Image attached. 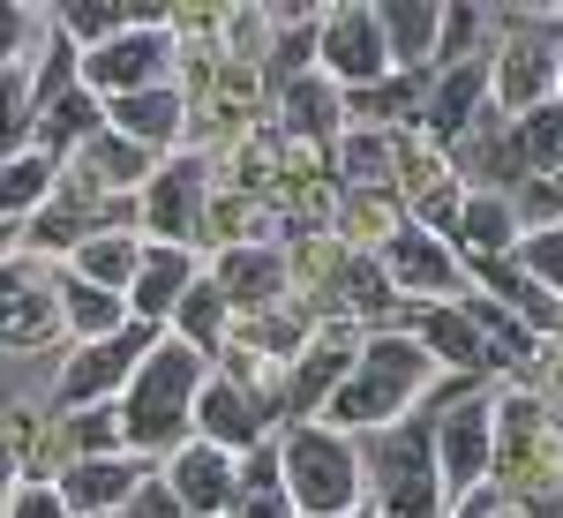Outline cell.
Listing matches in <instances>:
<instances>
[{"mask_svg": "<svg viewBox=\"0 0 563 518\" xmlns=\"http://www.w3.org/2000/svg\"><path fill=\"white\" fill-rule=\"evenodd\" d=\"M211 384V353L180 339H158L143 353V368L121 390V436H129V459H174L180 443H196V398Z\"/></svg>", "mask_w": 563, "mask_h": 518, "instance_id": "obj_1", "label": "cell"}, {"mask_svg": "<svg viewBox=\"0 0 563 518\" xmlns=\"http://www.w3.org/2000/svg\"><path fill=\"white\" fill-rule=\"evenodd\" d=\"M278 481H286V504L301 518H346V511H361V488H368L353 436L331 429V421H294L286 429Z\"/></svg>", "mask_w": 563, "mask_h": 518, "instance_id": "obj_2", "label": "cell"}, {"mask_svg": "<svg viewBox=\"0 0 563 518\" xmlns=\"http://www.w3.org/2000/svg\"><path fill=\"white\" fill-rule=\"evenodd\" d=\"M435 361L421 339H398V331H384V339L361 345V361H353V376L339 384V398H331V429H390L421 390H429Z\"/></svg>", "mask_w": 563, "mask_h": 518, "instance_id": "obj_3", "label": "cell"}, {"mask_svg": "<svg viewBox=\"0 0 563 518\" xmlns=\"http://www.w3.org/2000/svg\"><path fill=\"white\" fill-rule=\"evenodd\" d=\"M174 60H180V45H174V31H166V23H135V31H121L113 45L84 53V90H90V98L166 90V84H174Z\"/></svg>", "mask_w": 563, "mask_h": 518, "instance_id": "obj_4", "label": "cell"}, {"mask_svg": "<svg viewBox=\"0 0 563 518\" xmlns=\"http://www.w3.org/2000/svg\"><path fill=\"white\" fill-rule=\"evenodd\" d=\"M376 496H384V518H443L435 429H384V443H376Z\"/></svg>", "mask_w": 563, "mask_h": 518, "instance_id": "obj_5", "label": "cell"}, {"mask_svg": "<svg viewBox=\"0 0 563 518\" xmlns=\"http://www.w3.org/2000/svg\"><path fill=\"white\" fill-rule=\"evenodd\" d=\"M316 60H323V76H331L339 90L384 84L390 45H384V23H376V8H368V0H346V8H331V15L316 23Z\"/></svg>", "mask_w": 563, "mask_h": 518, "instance_id": "obj_6", "label": "cell"}, {"mask_svg": "<svg viewBox=\"0 0 563 518\" xmlns=\"http://www.w3.org/2000/svg\"><path fill=\"white\" fill-rule=\"evenodd\" d=\"M158 345V323H129L98 345H76V361L60 368V414H84V406H106L113 390H129V376L143 368V353Z\"/></svg>", "mask_w": 563, "mask_h": 518, "instance_id": "obj_7", "label": "cell"}, {"mask_svg": "<svg viewBox=\"0 0 563 518\" xmlns=\"http://www.w3.org/2000/svg\"><path fill=\"white\" fill-rule=\"evenodd\" d=\"M488 76H496V98H504L511 121L533 113V106H549V98H556V31L511 23L504 53H488Z\"/></svg>", "mask_w": 563, "mask_h": 518, "instance_id": "obj_8", "label": "cell"}, {"mask_svg": "<svg viewBox=\"0 0 563 518\" xmlns=\"http://www.w3.org/2000/svg\"><path fill=\"white\" fill-rule=\"evenodd\" d=\"M435 474H443V496H474L481 474H488V459H496V421H488V406L466 398V406H451V414H435Z\"/></svg>", "mask_w": 563, "mask_h": 518, "instance_id": "obj_9", "label": "cell"}, {"mask_svg": "<svg viewBox=\"0 0 563 518\" xmlns=\"http://www.w3.org/2000/svg\"><path fill=\"white\" fill-rule=\"evenodd\" d=\"M166 488L180 496V511H188V518H233V511H241V466H233L218 443H203V436L174 451Z\"/></svg>", "mask_w": 563, "mask_h": 518, "instance_id": "obj_10", "label": "cell"}, {"mask_svg": "<svg viewBox=\"0 0 563 518\" xmlns=\"http://www.w3.org/2000/svg\"><path fill=\"white\" fill-rule=\"evenodd\" d=\"M60 504L76 518H113V511H129L135 504V488H143V459H76V466H60Z\"/></svg>", "mask_w": 563, "mask_h": 518, "instance_id": "obj_11", "label": "cell"}, {"mask_svg": "<svg viewBox=\"0 0 563 518\" xmlns=\"http://www.w3.org/2000/svg\"><path fill=\"white\" fill-rule=\"evenodd\" d=\"M60 331V286L31 263H0V345H45Z\"/></svg>", "mask_w": 563, "mask_h": 518, "instance_id": "obj_12", "label": "cell"}, {"mask_svg": "<svg viewBox=\"0 0 563 518\" xmlns=\"http://www.w3.org/2000/svg\"><path fill=\"white\" fill-rule=\"evenodd\" d=\"M384 278L406 294H459V256L429 225H390L384 233Z\"/></svg>", "mask_w": 563, "mask_h": 518, "instance_id": "obj_13", "label": "cell"}, {"mask_svg": "<svg viewBox=\"0 0 563 518\" xmlns=\"http://www.w3.org/2000/svg\"><path fill=\"white\" fill-rule=\"evenodd\" d=\"M488 90H496V76H488V53H474V60H451L443 76L429 84V106H421V129L443 135V143H459V135L481 121V106H488Z\"/></svg>", "mask_w": 563, "mask_h": 518, "instance_id": "obj_14", "label": "cell"}, {"mask_svg": "<svg viewBox=\"0 0 563 518\" xmlns=\"http://www.w3.org/2000/svg\"><path fill=\"white\" fill-rule=\"evenodd\" d=\"M143 225L166 233L174 249L188 233H203V158H174V166L143 188Z\"/></svg>", "mask_w": 563, "mask_h": 518, "instance_id": "obj_15", "label": "cell"}, {"mask_svg": "<svg viewBox=\"0 0 563 518\" xmlns=\"http://www.w3.org/2000/svg\"><path fill=\"white\" fill-rule=\"evenodd\" d=\"M188 286H196V256L174 249V241H143V271H135V286H129V316L135 323H174Z\"/></svg>", "mask_w": 563, "mask_h": 518, "instance_id": "obj_16", "label": "cell"}, {"mask_svg": "<svg viewBox=\"0 0 563 518\" xmlns=\"http://www.w3.org/2000/svg\"><path fill=\"white\" fill-rule=\"evenodd\" d=\"M196 429H203V443H218L225 459H233V451H256L263 443V406L249 398V384L211 376L203 398H196Z\"/></svg>", "mask_w": 563, "mask_h": 518, "instance_id": "obj_17", "label": "cell"}, {"mask_svg": "<svg viewBox=\"0 0 563 518\" xmlns=\"http://www.w3.org/2000/svg\"><path fill=\"white\" fill-rule=\"evenodd\" d=\"M376 23H384V45H390L398 76H421L435 60V38H443V8L435 0H384Z\"/></svg>", "mask_w": 563, "mask_h": 518, "instance_id": "obj_18", "label": "cell"}, {"mask_svg": "<svg viewBox=\"0 0 563 518\" xmlns=\"http://www.w3.org/2000/svg\"><path fill=\"white\" fill-rule=\"evenodd\" d=\"M421 345H429V361L443 368H466V376H481V368H496V345L481 339V323L466 316V301H435L429 316H421Z\"/></svg>", "mask_w": 563, "mask_h": 518, "instance_id": "obj_19", "label": "cell"}, {"mask_svg": "<svg viewBox=\"0 0 563 518\" xmlns=\"http://www.w3.org/2000/svg\"><path fill=\"white\" fill-rule=\"evenodd\" d=\"M180 90L166 84V90H135V98H106V129L113 135H129L135 151H166L180 135Z\"/></svg>", "mask_w": 563, "mask_h": 518, "instance_id": "obj_20", "label": "cell"}, {"mask_svg": "<svg viewBox=\"0 0 563 518\" xmlns=\"http://www.w3.org/2000/svg\"><path fill=\"white\" fill-rule=\"evenodd\" d=\"M451 241H459L474 263L519 256V211H511V196H504V188H481V196H466V218H459V233H451Z\"/></svg>", "mask_w": 563, "mask_h": 518, "instance_id": "obj_21", "label": "cell"}, {"mask_svg": "<svg viewBox=\"0 0 563 518\" xmlns=\"http://www.w3.org/2000/svg\"><path fill=\"white\" fill-rule=\"evenodd\" d=\"M353 361H361V353L346 345V331L308 339L301 361H294V406H301V414H308V406H331V398H339V384L353 376Z\"/></svg>", "mask_w": 563, "mask_h": 518, "instance_id": "obj_22", "label": "cell"}, {"mask_svg": "<svg viewBox=\"0 0 563 518\" xmlns=\"http://www.w3.org/2000/svg\"><path fill=\"white\" fill-rule=\"evenodd\" d=\"M90 135H106V98H90V90L76 84L68 98H53V106H45V121L31 129V151L60 158V151H84Z\"/></svg>", "mask_w": 563, "mask_h": 518, "instance_id": "obj_23", "label": "cell"}, {"mask_svg": "<svg viewBox=\"0 0 563 518\" xmlns=\"http://www.w3.org/2000/svg\"><path fill=\"white\" fill-rule=\"evenodd\" d=\"M218 294H225V308H271L278 294H286V263L271 256V249H233V256L218 263V278H211Z\"/></svg>", "mask_w": 563, "mask_h": 518, "instance_id": "obj_24", "label": "cell"}, {"mask_svg": "<svg viewBox=\"0 0 563 518\" xmlns=\"http://www.w3.org/2000/svg\"><path fill=\"white\" fill-rule=\"evenodd\" d=\"M135 271H143V233H98V241H84L76 256H68V278H84V286H106V294H129Z\"/></svg>", "mask_w": 563, "mask_h": 518, "instance_id": "obj_25", "label": "cell"}, {"mask_svg": "<svg viewBox=\"0 0 563 518\" xmlns=\"http://www.w3.org/2000/svg\"><path fill=\"white\" fill-rule=\"evenodd\" d=\"M60 323L76 331V345H98L113 331H129V294H106V286H84V278H60Z\"/></svg>", "mask_w": 563, "mask_h": 518, "instance_id": "obj_26", "label": "cell"}, {"mask_svg": "<svg viewBox=\"0 0 563 518\" xmlns=\"http://www.w3.org/2000/svg\"><path fill=\"white\" fill-rule=\"evenodd\" d=\"M339 121H346V90L331 84L323 68H308L301 84L286 90V129L301 135V143H331V135H339Z\"/></svg>", "mask_w": 563, "mask_h": 518, "instance_id": "obj_27", "label": "cell"}, {"mask_svg": "<svg viewBox=\"0 0 563 518\" xmlns=\"http://www.w3.org/2000/svg\"><path fill=\"white\" fill-rule=\"evenodd\" d=\"M60 38L84 45V53H98V45H113L121 31H135V23H166L158 8H106V0H60Z\"/></svg>", "mask_w": 563, "mask_h": 518, "instance_id": "obj_28", "label": "cell"}, {"mask_svg": "<svg viewBox=\"0 0 563 518\" xmlns=\"http://www.w3.org/2000/svg\"><path fill=\"white\" fill-rule=\"evenodd\" d=\"M511 135H519L526 180H556V173H563V98H549V106L519 113V121H511Z\"/></svg>", "mask_w": 563, "mask_h": 518, "instance_id": "obj_29", "label": "cell"}, {"mask_svg": "<svg viewBox=\"0 0 563 518\" xmlns=\"http://www.w3.org/2000/svg\"><path fill=\"white\" fill-rule=\"evenodd\" d=\"M60 451H68V466H76V459H121V451H129L121 406H84V414H68V421H60Z\"/></svg>", "mask_w": 563, "mask_h": 518, "instance_id": "obj_30", "label": "cell"}, {"mask_svg": "<svg viewBox=\"0 0 563 518\" xmlns=\"http://www.w3.org/2000/svg\"><path fill=\"white\" fill-rule=\"evenodd\" d=\"M53 180H60V173H53L45 151L8 158V166H0V225H8V218H23V211H38L45 196H53Z\"/></svg>", "mask_w": 563, "mask_h": 518, "instance_id": "obj_31", "label": "cell"}, {"mask_svg": "<svg viewBox=\"0 0 563 518\" xmlns=\"http://www.w3.org/2000/svg\"><path fill=\"white\" fill-rule=\"evenodd\" d=\"M84 173L129 196V188H143V173H151V151H135L129 135L106 129V135H90V143H84Z\"/></svg>", "mask_w": 563, "mask_h": 518, "instance_id": "obj_32", "label": "cell"}, {"mask_svg": "<svg viewBox=\"0 0 563 518\" xmlns=\"http://www.w3.org/2000/svg\"><path fill=\"white\" fill-rule=\"evenodd\" d=\"M225 294L218 286H188L180 294V308H174V339L180 345H196V353H218V339H225Z\"/></svg>", "mask_w": 563, "mask_h": 518, "instance_id": "obj_33", "label": "cell"}, {"mask_svg": "<svg viewBox=\"0 0 563 518\" xmlns=\"http://www.w3.org/2000/svg\"><path fill=\"white\" fill-rule=\"evenodd\" d=\"M519 271L541 294H563V225H533L519 233Z\"/></svg>", "mask_w": 563, "mask_h": 518, "instance_id": "obj_34", "label": "cell"}, {"mask_svg": "<svg viewBox=\"0 0 563 518\" xmlns=\"http://www.w3.org/2000/svg\"><path fill=\"white\" fill-rule=\"evenodd\" d=\"M346 180H361V188L390 180V135H376V129L346 135Z\"/></svg>", "mask_w": 563, "mask_h": 518, "instance_id": "obj_35", "label": "cell"}, {"mask_svg": "<svg viewBox=\"0 0 563 518\" xmlns=\"http://www.w3.org/2000/svg\"><path fill=\"white\" fill-rule=\"evenodd\" d=\"M31 45H38V15L15 8V0H0V68H23Z\"/></svg>", "mask_w": 563, "mask_h": 518, "instance_id": "obj_36", "label": "cell"}, {"mask_svg": "<svg viewBox=\"0 0 563 518\" xmlns=\"http://www.w3.org/2000/svg\"><path fill=\"white\" fill-rule=\"evenodd\" d=\"M0 129H31V76L0 68Z\"/></svg>", "mask_w": 563, "mask_h": 518, "instance_id": "obj_37", "label": "cell"}, {"mask_svg": "<svg viewBox=\"0 0 563 518\" xmlns=\"http://www.w3.org/2000/svg\"><path fill=\"white\" fill-rule=\"evenodd\" d=\"M8 518H76V511L60 504V488H45V481H23V488H15V504H8Z\"/></svg>", "mask_w": 563, "mask_h": 518, "instance_id": "obj_38", "label": "cell"}, {"mask_svg": "<svg viewBox=\"0 0 563 518\" xmlns=\"http://www.w3.org/2000/svg\"><path fill=\"white\" fill-rule=\"evenodd\" d=\"M233 518H301V511L286 504V481H278V488H241V511Z\"/></svg>", "mask_w": 563, "mask_h": 518, "instance_id": "obj_39", "label": "cell"}, {"mask_svg": "<svg viewBox=\"0 0 563 518\" xmlns=\"http://www.w3.org/2000/svg\"><path fill=\"white\" fill-rule=\"evenodd\" d=\"M533 211H556L563 218V173H556V180H533Z\"/></svg>", "mask_w": 563, "mask_h": 518, "instance_id": "obj_40", "label": "cell"}, {"mask_svg": "<svg viewBox=\"0 0 563 518\" xmlns=\"http://www.w3.org/2000/svg\"><path fill=\"white\" fill-rule=\"evenodd\" d=\"M556 98H563V23H556Z\"/></svg>", "mask_w": 563, "mask_h": 518, "instance_id": "obj_41", "label": "cell"}, {"mask_svg": "<svg viewBox=\"0 0 563 518\" xmlns=\"http://www.w3.org/2000/svg\"><path fill=\"white\" fill-rule=\"evenodd\" d=\"M0 263H8V225H0Z\"/></svg>", "mask_w": 563, "mask_h": 518, "instance_id": "obj_42", "label": "cell"}, {"mask_svg": "<svg viewBox=\"0 0 563 518\" xmlns=\"http://www.w3.org/2000/svg\"><path fill=\"white\" fill-rule=\"evenodd\" d=\"M346 518H368V511H346Z\"/></svg>", "mask_w": 563, "mask_h": 518, "instance_id": "obj_43", "label": "cell"}, {"mask_svg": "<svg viewBox=\"0 0 563 518\" xmlns=\"http://www.w3.org/2000/svg\"><path fill=\"white\" fill-rule=\"evenodd\" d=\"M113 518H129V511H113Z\"/></svg>", "mask_w": 563, "mask_h": 518, "instance_id": "obj_44", "label": "cell"}]
</instances>
